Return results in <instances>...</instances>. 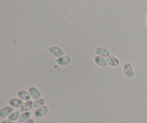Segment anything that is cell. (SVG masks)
I'll list each match as a JSON object with an SVG mask.
<instances>
[{"instance_id": "cell-1", "label": "cell", "mask_w": 147, "mask_h": 123, "mask_svg": "<svg viewBox=\"0 0 147 123\" xmlns=\"http://www.w3.org/2000/svg\"><path fill=\"white\" fill-rule=\"evenodd\" d=\"M49 53L54 56L56 58L62 57V56H65V51L63 48L57 46H52L47 48Z\"/></svg>"}, {"instance_id": "cell-2", "label": "cell", "mask_w": 147, "mask_h": 123, "mask_svg": "<svg viewBox=\"0 0 147 123\" xmlns=\"http://www.w3.org/2000/svg\"><path fill=\"white\" fill-rule=\"evenodd\" d=\"M122 69H123V74H124V76L126 78H128V79H133L134 77V67L131 63L126 62L123 64Z\"/></svg>"}, {"instance_id": "cell-3", "label": "cell", "mask_w": 147, "mask_h": 123, "mask_svg": "<svg viewBox=\"0 0 147 123\" xmlns=\"http://www.w3.org/2000/svg\"><path fill=\"white\" fill-rule=\"evenodd\" d=\"M49 107L47 105H44V106L41 107L37 108L34 109V117L37 118H41L47 115L49 112Z\"/></svg>"}, {"instance_id": "cell-4", "label": "cell", "mask_w": 147, "mask_h": 123, "mask_svg": "<svg viewBox=\"0 0 147 123\" xmlns=\"http://www.w3.org/2000/svg\"><path fill=\"white\" fill-rule=\"evenodd\" d=\"M9 105L14 107V109H20L24 104V101L19 97H11L8 101Z\"/></svg>"}, {"instance_id": "cell-5", "label": "cell", "mask_w": 147, "mask_h": 123, "mask_svg": "<svg viewBox=\"0 0 147 123\" xmlns=\"http://www.w3.org/2000/svg\"><path fill=\"white\" fill-rule=\"evenodd\" d=\"M27 91H28L29 93H30L32 99H34V100L40 99V98H42V95L41 92H40L36 86H30Z\"/></svg>"}, {"instance_id": "cell-6", "label": "cell", "mask_w": 147, "mask_h": 123, "mask_svg": "<svg viewBox=\"0 0 147 123\" xmlns=\"http://www.w3.org/2000/svg\"><path fill=\"white\" fill-rule=\"evenodd\" d=\"M55 62L61 66H67L71 64L72 58L68 56H63L55 59Z\"/></svg>"}, {"instance_id": "cell-7", "label": "cell", "mask_w": 147, "mask_h": 123, "mask_svg": "<svg viewBox=\"0 0 147 123\" xmlns=\"http://www.w3.org/2000/svg\"><path fill=\"white\" fill-rule=\"evenodd\" d=\"M14 111V108L11 107L10 105L4 106L0 109V118H8L11 113Z\"/></svg>"}, {"instance_id": "cell-8", "label": "cell", "mask_w": 147, "mask_h": 123, "mask_svg": "<svg viewBox=\"0 0 147 123\" xmlns=\"http://www.w3.org/2000/svg\"><path fill=\"white\" fill-rule=\"evenodd\" d=\"M95 53H96V56H101V57L107 58L109 56H110V50L108 48L105 47H102V46H99V47L96 48L95 50Z\"/></svg>"}, {"instance_id": "cell-9", "label": "cell", "mask_w": 147, "mask_h": 123, "mask_svg": "<svg viewBox=\"0 0 147 123\" xmlns=\"http://www.w3.org/2000/svg\"><path fill=\"white\" fill-rule=\"evenodd\" d=\"M106 60H107L108 65H109V66H111V67H118L121 63V61L119 59V58L113 56V55H110V56L106 58Z\"/></svg>"}, {"instance_id": "cell-10", "label": "cell", "mask_w": 147, "mask_h": 123, "mask_svg": "<svg viewBox=\"0 0 147 123\" xmlns=\"http://www.w3.org/2000/svg\"><path fill=\"white\" fill-rule=\"evenodd\" d=\"M17 97L20 98L22 100H23L24 102L26 101L31 100V96H30V93H29L28 91L25 90V89H20L17 92Z\"/></svg>"}, {"instance_id": "cell-11", "label": "cell", "mask_w": 147, "mask_h": 123, "mask_svg": "<svg viewBox=\"0 0 147 123\" xmlns=\"http://www.w3.org/2000/svg\"><path fill=\"white\" fill-rule=\"evenodd\" d=\"M93 60H94V63H96V65H97L100 68H106V66H109L106 58L101 57V56H96V55L94 58H93Z\"/></svg>"}, {"instance_id": "cell-12", "label": "cell", "mask_w": 147, "mask_h": 123, "mask_svg": "<svg viewBox=\"0 0 147 123\" xmlns=\"http://www.w3.org/2000/svg\"><path fill=\"white\" fill-rule=\"evenodd\" d=\"M32 108H34V101L31 99V100L24 102V104H23L22 107L20 109V110L21 112H30V110Z\"/></svg>"}, {"instance_id": "cell-13", "label": "cell", "mask_w": 147, "mask_h": 123, "mask_svg": "<svg viewBox=\"0 0 147 123\" xmlns=\"http://www.w3.org/2000/svg\"><path fill=\"white\" fill-rule=\"evenodd\" d=\"M32 117V113L31 112H21V115L20 117V122L24 123L27 120H30Z\"/></svg>"}, {"instance_id": "cell-14", "label": "cell", "mask_w": 147, "mask_h": 123, "mask_svg": "<svg viewBox=\"0 0 147 123\" xmlns=\"http://www.w3.org/2000/svg\"><path fill=\"white\" fill-rule=\"evenodd\" d=\"M20 115H21V112L20 110H14L9 116L8 117V119L9 120L14 121V122H16L17 120H20Z\"/></svg>"}, {"instance_id": "cell-15", "label": "cell", "mask_w": 147, "mask_h": 123, "mask_svg": "<svg viewBox=\"0 0 147 123\" xmlns=\"http://www.w3.org/2000/svg\"><path fill=\"white\" fill-rule=\"evenodd\" d=\"M46 101L44 98H40V99H36L34 100V108L37 109V108L41 107L45 105Z\"/></svg>"}, {"instance_id": "cell-16", "label": "cell", "mask_w": 147, "mask_h": 123, "mask_svg": "<svg viewBox=\"0 0 147 123\" xmlns=\"http://www.w3.org/2000/svg\"><path fill=\"white\" fill-rule=\"evenodd\" d=\"M1 123H17V122H14V121L9 120V119H7V120H3Z\"/></svg>"}, {"instance_id": "cell-17", "label": "cell", "mask_w": 147, "mask_h": 123, "mask_svg": "<svg viewBox=\"0 0 147 123\" xmlns=\"http://www.w3.org/2000/svg\"><path fill=\"white\" fill-rule=\"evenodd\" d=\"M24 123H35V121H34L32 118H30V120H27Z\"/></svg>"}, {"instance_id": "cell-18", "label": "cell", "mask_w": 147, "mask_h": 123, "mask_svg": "<svg viewBox=\"0 0 147 123\" xmlns=\"http://www.w3.org/2000/svg\"><path fill=\"white\" fill-rule=\"evenodd\" d=\"M146 27H147V14H146Z\"/></svg>"}]
</instances>
